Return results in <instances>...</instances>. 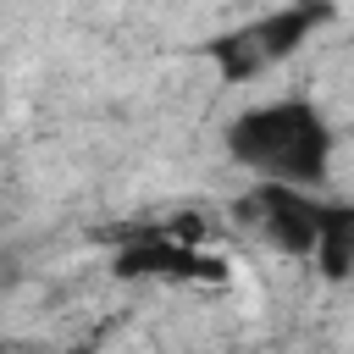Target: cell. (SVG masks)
<instances>
[{"label":"cell","mask_w":354,"mask_h":354,"mask_svg":"<svg viewBox=\"0 0 354 354\" xmlns=\"http://www.w3.org/2000/svg\"><path fill=\"white\" fill-rule=\"evenodd\" d=\"M321 17H326V0L282 6V11L260 17L254 28H243V33L221 39V44H216V55H221V66H227L232 77H249V72H260V66H271V61L293 55L299 44H310V33L321 28Z\"/></svg>","instance_id":"obj_3"},{"label":"cell","mask_w":354,"mask_h":354,"mask_svg":"<svg viewBox=\"0 0 354 354\" xmlns=\"http://www.w3.org/2000/svg\"><path fill=\"white\" fill-rule=\"evenodd\" d=\"M116 277H199V282H221L227 266L216 254H199L177 232H144V238L116 249Z\"/></svg>","instance_id":"obj_4"},{"label":"cell","mask_w":354,"mask_h":354,"mask_svg":"<svg viewBox=\"0 0 354 354\" xmlns=\"http://www.w3.org/2000/svg\"><path fill=\"white\" fill-rule=\"evenodd\" d=\"M321 210H326V199H315L304 183H277V177H254V188L243 199L249 227L288 260H310L315 232H321Z\"/></svg>","instance_id":"obj_2"},{"label":"cell","mask_w":354,"mask_h":354,"mask_svg":"<svg viewBox=\"0 0 354 354\" xmlns=\"http://www.w3.org/2000/svg\"><path fill=\"white\" fill-rule=\"evenodd\" d=\"M310 260H315L332 282H343V277H348V266H354V210H348V205H332V199H326Z\"/></svg>","instance_id":"obj_5"},{"label":"cell","mask_w":354,"mask_h":354,"mask_svg":"<svg viewBox=\"0 0 354 354\" xmlns=\"http://www.w3.org/2000/svg\"><path fill=\"white\" fill-rule=\"evenodd\" d=\"M227 155L254 177L315 188L332 160V127L310 100H266L227 127Z\"/></svg>","instance_id":"obj_1"}]
</instances>
